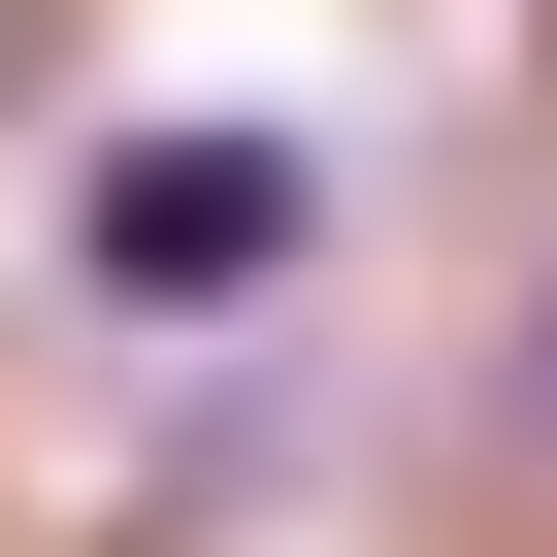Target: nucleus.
<instances>
[{"instance_id":"nucleus-1","label":"nucleus","mask_w":557,"mask_h":557,"mask_svg":"<svg viewBox=\"0 0 557 557\" xmlns=\"http://www.w3.org/2000/svg\"><path fill=\"white\" fill-rule=\"evenodd\" d=\"M296 262H329V164L296 132H99L66 164V296L99 329H262Z\"/></svg>"},{"instance_id":"nucleus-2","label":"nucleus","mask_w":557,"mask_h":557,"mask_svg":"<svg viewBox=\"0 0 557 557\" xmlns=\"http://www.w3.org/2000/svg\"><path fill=\"white\" fill-rule=\"evenodd\" d=\"M524 459H557V296H524Z\"/></svg>"}]
</instances>
